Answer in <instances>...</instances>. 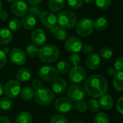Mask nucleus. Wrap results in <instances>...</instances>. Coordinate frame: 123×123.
Masks as SVG:
<instances>
[{"label":"nucleus","instance_id":"1","mask_svg":"<svg viewBox=\"0 0 123 123\" xmlns=\"http://www.w3.org/2000/svg\"><path fill=\"white\" fill-rule=\"evenodd\" d=\"M84 90L88 96L93 98H99L106 93L108 83L102 76L93 75L88 77L85 81Z\"/></svg>","mask_w":123,"mask_h":123},{"label":"nucleus","instance_id":"2","mask_svg":"<svg viewBox=\"0 0 123 123\" xmlns=\"http://www.w3.org/2000/svg\"><path fill=\"white\" fill-rule=\"evenodd\" d=\"M60 54L59 49L54 45L47 44L39 49L38 56L40 59L46 63H51L56 61Z\"/></svg>","mask_w":123,"mask_h":123},{"label":"nucleus","instance_id":"3","mask_svg":"<svg viewBox=\"0 0 123 123\" xmlns=\"http://www.w3.org/2000/svg\"><path fill=\"white\" fill-rule=\"evenodd\" d=\"M56 18L59 26L64 28H73L78 23L76 15L75 12L70 10L61 11Z\"/></svg>","mask_w":123,"mask_h":123},{"label":"nucleus","instance_id":"4","mask_svg":"<svg viewBox=\"0 0 123 123\" xmlns=\"http://www.w3.org/2000/svg\"><path fill=\"white\" fill-rule=\"evenodd\" d=\"M93 30V20L91 18H82L76 24V32L81 37H87L90 36Z\"/></svg>","mask_w":123,"mask_h":123},{"label":"nucleus","instance_id":"5","mask_svg":"<svg viewBox=\"0 0 123 123\" xmlns=\"http://www.w3.org/2000/svg\"><path fill=\"white\" fill-rule=\"evenodd\" d=\"M34 97L38 104L41 106H49L53 102L54 93L51 90L42 88L36 91Z\"/></svg>","mask_w":123,"mask_h":123},{"label":"nucleus","instance_id":"6","mask_svg":"<svg viewBox=\"0 0 123 123\" xmlns=\"http://www.w3.org/2000/svg\"><path fill=\"white\" fill-rule=\"evenodd\" d=\"M21 91V84L17 80H9L4 87V92L5 95L10 98H16Z\"/></svg>","mask_w":123,"mask_h":123},{"label":"nucleus","instance_id":"7","mask_svg":"<svg viewBox=\"0 0 123 123\" xmlns=\"http://www.w3.org/2000/svg\"><path fill=\"white\" fill-rule=\"evenodd\" d=\"M67 96L70 101L78 102L82 101L86 96L84 88L78 85L70 86L67 91Z\"/></svg>","mask_w":123,"mask_h":123},{"label":"nucleus","instance_id":"8","mask_svg":"<svg viewBox=\"0 0 123 123\" xmlns=\"http://www.w3.org/2000/svg\"><path fill=\"white\" fill-rule=\"evenodd\" d=\"M86 76V70L80 66L73 67L69 71V79L70 80L75 84H78L82 83Z\"/></svg>","mask_w":123,"mask_h":123},{"label":"nucleus","instance_id":"9","mask_svg":"<svg viewBox=\"0 0 123 123\" xmlns=\"http://www.w3.org/2000/svg\"><path fill=\"white\" fill-rule=\"evenodd\" d=\"M82 41L75 36H71L66 39L65 46L68 51L72 54H77L82 50L83 47Z\"/></svg>","mask_w":123,"mask_h":123},{"label":"nucleus","instance_id":"10","mask_svg":"<svg viewBox=\"0 0 123 123\" xmlns=\"http://www.w3.org/2000/svg\"><path fill=\"white\" fill-rule=\"evenodd\" d=\"M10 59L15 65L20 66L25 62L26 54L23 50L19 48H14L10 52Z\"/></svg>","mask_w":123,"mask_h":123},{"label":"nucleus","instance_id":"11","mask_svg":"<svg viewBox=\"0 0 123 123\" xmlns=\"http://www.w3.org/2000/svg\"><path fill=\"white\" fill-rule=\"evenodd\" d=\"M40 21L41 23L46 28L49 29H53L57 23L56 16L51 12L49 11H43L41 13L40 16Z\"/></svg>","mask_w":123,"mask_h":123},{"label":"nucleus","instance_id":"12","mask_svg":"<svg viewBox=\"0 0 123 123\" xmlns=\"http://www.w3.org/2000/svg\"><path fill=\"white\" fill-rule=\"evenodd\" d=\"M11 11L17 17H24L28 12L29 7L22 0H16L11 5Z\"/></svg>","mask_w":123,"mask_h":123},{"label":"nucleus","instance_id":"13","mask_svg":"<svg viewBox=\"0 0 123 123\" xmlns=\"http://www.w3.org/2000/svg\"><path fill=\"white\" fill-rule=\"evenodd\" d=\"M39 77L45 81H53L58 76V73L55 68L52 66H43L38 72Z\"/></svg>","mask_w":123,"mask_h":123},{"label":"nucleus","instance_id":"14","mask_svg":"<svg viewBox=\"0 0 123 123\" xmlns=\"http://www.w3.org/2000/svg\"><path fill=\"white\" fill-rule=\"evenodd\" d=\"M54 106L59 112L68 113L72 109L73 104L69 98L65 97H61L56 100L54 103Z\"/></svg>","mask_w":123,"mask_h":123},{"label":"nucleus","instance_id":"15","mask_svg":"<svg viewBox=\"0 0 123 123\" xmlns=\"http://www.w3.org/2000/svg\"><path fill=\"white\" fill-rule=\"evenodd\" d=\"M67 82L62 78H56L53 80L51 87L53 92L56 94H62L67 89Z\"/></svg>","mask_w":123,"mask_h":123},{"label":"nucleus","instance_id":"16","mask_svg":"<svg viewBox=\"0 0 123 123\" xmlns=\"http://www.w3.org/2000/svg\"><path fill=\"white\" fill-rule=\"evenodd\" d=\"M31 40L35 45L42 46L46 41V33L42 29H36L31 33Z\"/></svg>","mask_w":123,"mask_h":123},{"label":"nucleus","instance_id":"17","mask_svg":"<svg viewBox=\"0 0 123 123\" xmlns=\"http://www.w3.org/2000/svg\"><path fill=\"white\" fill-rule=\"evenodd\" d=\"M101 64V58L96 53H91L86 60V65L90 70H96Z\"/></svg>","mask_w":123,"mask_h":123},{"label":"nucleus","instance_id":"18","mask_svg":"<svg viewBox=\"0 0 123 123\" xmlns=\"http://www.w3.org/2000/svg\"><path fill=\"white\" fill-rule=\"evenodd\" d=\"M12 40V31L8 28H2L0 30V44L7 45Z\"/></svg>","mask_w":123,"mask_h":123},{"label":"nucleus","instance_id":"19","mask_svg":"<svg viewBox=\"0 0 123 123\" xmlns=\"http://www.w3.org/2000/svg\"><path fill=\"white\" fill-rule=\"evenodd\" d=\"M65 0H49L48 7L51 12H59L64 8Z\"/></svg>","mask_w":123,"mask_h":123},{"label":"nucleus","instance_id":"20","mask_svg":"<svg viewBox=\"0 0 123 123\" xmlns=\"http://www.w3.org/2000/svg\"><path fill=\"white\" fill-rule=\"evenodd\" d=\"M21 21L22 25L27 30H31L33 29L36 25V19L35 17L31 15H26L24 17H23Z\"/></svg>","mask_w":123,"mask_h":123},{"label":"nucleus","instance_id":"21","mask_svg":"<svg viewBox=\"0 0 123 123\" xmlns=\"http://www.w3.org/2000/svg\"><path fill=\"white\" fill-rule=\"evenodd\" d=\"M100 106L105 110H110L114 105V101L111 96L105 94L102 96L99 101Z\"/></svg>","mask_w":123,"mask_h":123},{"label":"nucleus","instance_id":"22","mask_svg":"<svg viewBox=\"0 0 123 123\" xmlns=\"http://www.w3.org/2000/svg\"><path fill=\"white\" fill-rule=\"evenodd\" d=\"M31 78V71L28 68L20 69L16 73L17 80L19 82H27Z\"/></svg>","mask_w":123,"mask_h":123},{"label":"nucleus","instance_id":"23","mask_svg":"<svg viewBox=\"0 0 123 123\" xmlns=\"http://www.w3.org/2000/svg\"><path fill=\"white\" fill-rule=\"evenodd\" d=\"M54 36L59 41H64L67 39L68 33L65 28L61 26H55L53 29H51Z\"/></svg>","mask_w":123,"mask_h":123},{"label":"nucleus","instance_id":"24","mask_svg":"<svg viewBox=\"0 0 123 123\" xmlns=\"http://www.w3.org/2000/svg\"><path fill=\"white\" fill-rule=\"evenodd\" d=\"M35 91L29 86H25L20 91V97L23 101H31L35 96Z\"/></svg>","mask_w":123,"mask_h":123},{"label":"nucleus","instance_id":"25","mask_svg":"<svg viewBox=\"0 0 123 123\" xmlns=\"http://www.w3.org/2000/svg\"><path fill=\"white\" fill-rule=\"evenodd\" d=\"M113 86L117 91H123V72H118L114 76Z\"/></svg>","mask_w":123,"mask_h":123},{"label":"nucleus","instance_id":"26","mask_svg":"<svg viewBox=\"0 0 123 123\" xmlns=\"http://www.w3.org/2000/svg\"><path fill=\"white\" fill-rule=\"evenodd\" d=\"M93 25H94V28H96L98 31H104L106 30L108 26H109V22L108 20L103 17H100L96 18L93 21Z\"/></svg>","mask_w":123,"mask_h":123},{"label":"nucleus","instance_id":"27","mask_svg":"<svg viewBox=\"0 0 123 123\" xmlns=\"http://www.w3.org/2000/svg\"><path fill=\"white\" fill-rule=\"evenodd\" d=\"M16 123H33L31 114L28 111L20 112L17 117Z\"/></svg>","mask_w":123,"mask_h":123},{"label":"nucleus","instance_id":"28","mask_svg":"<svg viewBox=\"0 0 123 123\" xmlns=\"http://www.w3.org/2000/svg\"><path fill=\"white\" fill-rule=\"evenodd\" d=\"M70 65L68 62L65 61H61L57 64L56 70L58 73L59 74H66L70 71Z\"/></svg>","mask_w":123,"mask_h":123},{"label":"nucleus","instance_id":"29","mask_svg":"<svg viewBox=\"0 0 123 123\" xmlns=\"http://www.w3.org/2000/svg\"><path fill=\"white\" fill-rule=\"evenodd\" d=\"M93 123H110V119L107 114L104 112H98L94 117Z\"/></svg>","mask_w":123,"mask_h":123},{"label":"nucleus","instance_id":"30","mask_svg":"<svg viewBox=\"0 0 123 123\" xmlns=\"http://www.w3.org/2000/svg\"><path fill=\"white\" fill-rule=\"evenodd\" d=\"M13 106V102L11 100V98L8 97L2 98L0 99V108L4 111H8L10 110Z\"/></svg>","mask_w":123,"mask_h":123},{"label":"nucleus","instance_id":"31","mask_svg":"<svg viewBox=\"0 0 123 123\" xmlns=\"http://www.w3.org/2000/svg\"><path fill=\"white\" fill-rule=\"evenodd\" d=\"M87 106L88 109H89V110L92 112H98L100 110V104L99 102L94 98H90L87 103Z\"/></svg>","mask_w":123,"mask_h":123},{"label":"nucleus","instance_id":"32","mask_svg":"<svg viewBox=\"0 0 123 123\" xmlns=\"http://www.w3.org/2000/svg\"><path fill=\"white\" fill-rule=\"evenodd\" d=\"M39 48L35 44H30L25 49V53L31 57H36L38 55Z\"/></svg>","mask_w":123,"mask_h":123},{"label":"nucleus","instance_id":"33","mask_svg":"<svg viewBox=\"0 0 123 123\" xmlns=\"http://www.w3.org/2000/svg\"><path fill=\"white\" fill-rule=\"evenodd\" d=\"M113 56V50L109 46H104L100 50V56L104 59H109Z\"/></svg>","mask_w":123,"mask_h":123},{"label":"nucleus","instance_id":"34","mask_svg":"<svg viewBox=\"0 0 123 123\" xmlns=\"http://www.w3.org/2000/svg\"><path fill=\"white\" fill-rule=\"evenodd\" d=\"M81 62V59L79 54H72L69 56V65L73 67L79 66Z\"/></svg>","mask_w":123,"mask_h":123},{"label":"nucleus","instance_id":"35","mask_svg":"<svg viewBox=\"0 0 123 123\" xmlns=\"http://www.w3.org/2000/svg\"><path fill=\"white\" fill-rule=\"evenodd\" d=\"M21 25V21L18 18H13L9 23V28L11 31H18L20 29Z\"/></svg>","mask_w":123,"mask_h":123},{"label":"nucleus","instance_id":"36","mask_svg":"<svg viewBox=\"0 0 123 123\" xmlns=\"http://www.w3.org/2000/svg\"><path fill=\"white\" fill-rule=\"evenodd\" d=\"M49 123H69L65 117L61 114H56L51 118Z\"/></svg>","mask_w":123,"mask_h":123},{"label":"nucleus","instance_id":"37","mask_svg":"<svg viewBox=\"0 0 123 123\" xmlns=\"http://www.w3.org/2000/svg\"><path fill=\"white\" fill-rule=\"evenodd\" d=\"M111 4V0H96V6L101 10H106L109 8Z\"/></svg>","mask_w":123,"mask_h":123},{"label":"nucleus","instance_id":"38","mask_svg":"<svg viewBox=\"0 0 123 123\" xmlns=\"http://www.w3.org/2000/svg\"><path fill=\"white\" fill-rule=\"evenodd\" d=\"M114 68L117 72H123V56L118 57L115 60Z\"/></svg>","mask_w":123,"mask_h":123},{"label":"nucleus","instance_id":"39","mask_svg":"<svg viewBox=\"0 0 123 123\" xmlns=\"http://www.w3.org/2000/svg\"><path fill=\"white\" fill-rule=\"evenodd\" d=\"M83 4V0H68V5L73 9H79Z\"/></svg>","mask_w":123,"mask_h":123},{"label":"nucleus","instance_id":"40","mask_svg":"<svg viewBox=\"0 0 123 123\" xmlns=\"http://www.w3.org/2000/svg\"><path fill=\"white\" fill-rule=\"evenodd\" d=\"M76 109H77V110L79 112H85L87 110V109H88L87 103L85 101H83V100L77 102V104H76Z\"/></svg>","mask_w":123,"mask_h":123},{"label":"nucleus","instance_id":"41","mask_svg":"<svg viewBox=\"0 0 123 123\" xmlns=\"http://www.w3.org/2000/svg\"><path fill=\"white\" fill-rule=\"evenodd\" d=\"M28 12H30L31 15H32V16H33L35 18L36 17H39L41 13V9L38 7H37V6H33L32 7H31L29 9Z\"/></svg>","mask_w":123,"mask_h":123},{"label":"nucleus","instance_id":"42","mask_svg":"<svg viewBox=\"0 0 123 123\" xmlns=\"http://www.w3.org/2000/svg\"><path fill=\"white\" fill-rule=\"evenodd\" d=\"M43 84L42 82L38 80V79H35L33 80L32 83H31V88L34 90V91H38L41 88H42Z\"/></svg>","mask_w":123,"mask_h":123},{"label":"nucleus","instance_id":"43","mask_svg":"<svg viewBox=\"0 0 123 123\" xmlns=\"http://www.w3.org/2000/svg\"><path fill=\"white\" fill-rule=\"evenodd\" d=\"M7 63V55L2 50H0V69L2 68Z\"/></svg>","mask_w":123,"mask_h":123},{"label":"nucleus","instance_id":"44","mask_svg":"<svg viewBox=\"0 0 123 123\" xmlns=\"http://www.w3.org/2000/svg\"><path fill=\"white\" fill-rule=\"evenodd\" d=\"M82 51L85 54H91L93 51V46L88 43H85L83 45Z\"/></svg>","mask_w":123,"mask_h":123},{"label":"nucleus","instance_id":"45","mask_svg":"<svg viewBox=\"0 0 123 123\" xmlns=\"http://www.w3.org/2000/svg\"><path fill=\"white\" fill-rule=\"evenodd\" d=\"M117 109L119 113L123 114V96L120 97L118 99L117 103Z\"/></svg>","mask_w":123,"mask_h":123},{"label":"nucleus","instance_id":"46","mask_svg":"<svg viewBox=\"0 0 123 123\" xmlns=\"http://www.w3.org/2000/svg\"><path fill=\"white\" fill-rule=\"evenodd\" d=\"M8 18V14L5 10H1L0 11V20L2 21H5L7 20Z\"/></svg>","mask_w":123,"mask_h":123},{"label":"nucleus","instance_id":"47","mask_svg":"<svg viewBox=\"0 0 123 123\" xmlns=\"http://www.w3.org/2000/svg\"><path fill=\"white\" fill-rule=\"evenodd\" d=\"M107 73H108V74L110 75V76H115L116 75V74L118 73L116 70H115V68H114V67H110L108 70H107Z\"/></svg>","mask_w":123,"mask_h":123},{"label":"nucleus","instance_id":"48","mask_svg":"<svg viewBox=\"0 0 123 123\" xmlns=\"http://www.w3.org/2000/svg\"><path fill=\"white\" fill-rule=\"evenodd\" d=\"M27 2L32 6H36L42 2L43 0H26Z\"/></svg>","mask_w":123,"mask_h":123},{"label":"nucleus","instance_id":"49","mask_svg":"<svg viewBox=\"0 0 123 123\" xmlns=\"http://www.w3.org/2000/svg\"><path fill=\"white\" fill-rule=\"evenodd\" d=\"M0 123H12L10 119L7 117H0Z\"/></svg>","mask_w":123,"mask_h":123},{"label":"nucleus","instance_id":"50","mask_svg":"<svg viewBox=\"0 0 123 123\" xmlns=\"http://www.w3.org/2000/svg\"><path fill=\"white\" fill-rule=\"evenodd\" d=\"M4 93V86L2 85V83L0 82V96H1Z\"/></svg>","mask_w":123,"mask_h":123},{"label":"nucleus","instance_id":"51","mask_svg":"<svg viewBox=\"0 0 123 123\" xmlns=\"http://www.w3.org/2000/svg\"><path fill=\"white\" fill-rule=\"evenodd\" d=\"M2 51H4V53H5L6 55H7V54H10V49L9 47H5Z\"/></svg>","mask_w":123,"mask_h":123},{"label":"nucleus","instance_id":"52","mask_svg":"<svg viewBox=\"0 0 123 123\" xmlns=\"http://www.w3.org/2000/svg\"><path fill=\"white\" fill-rule=\"evenodd\" d=\"M72 123H86V122L81 120H75V121H73Z\"/></svg>","mask_w":123,"mask_h":123},{"label":"nucleus","instance_id":"53","mask_svg":"<svg viewBox=\"0 0 123 123\" xmlns=\"http://www.w3.org/2000/svg\"><path fill=\"white\" fill-rule=\"evenodd\" d=\"M84 1H85V2H86V3L89 4V3L93 2V0H84Z\"/></svg>","mask_w":123,"mask_h":123},{"label":"nucleus","instance_id":"54","mask_svg":"<svg viewBox=\"0 0 123 123\" xmlns=\"http://www.w3.org/2000/svg\"><path fill=\"white\" fill-rule=\"evenodd\" d=\"M2 0H0V11L2 10Z\"/></svg>","mask_w":123,"mask_h":123},{"label":"nucleus","instance_id":"55","mask_svg":"<svg viewBox=\"0 0 123 123\" xmlns=\"http://www.w3.org/2000/svg\"><path fill=\"white\" fill-rule=\"evenodd\" d=\"M5 1L7 2H14L15 1H16V0H5Z\"/></svg>","mask_w":123,"mask_h":123},{"label":"nucleus","instance_id":"56","mask_svg":"<svg viewBox=\"0 0 123 123\" xmlns=\"http://www.w3.org/2000/svg\"><path fill=\"white\" fill-rule=\"evenodd\" d=\"M121 1H122V2H123V0H121Z\"/></svg>","mask_w":123,"mask_h":123}]
</instances>
